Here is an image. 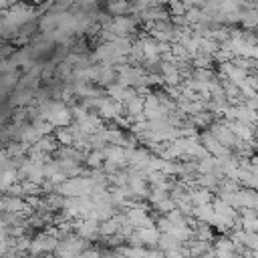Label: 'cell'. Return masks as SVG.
I'll return each instance as SVG.
<instances>
[{
	"mask_svg": "<svg viewBox=\"0 0 258 258\" xmlns=\"http://www.w3.org/2000/svg\"><path fill=\"white\" fill-rule=\"evenodd\" d=\"M200 141H202V145L210 151V155H214V157H226V155H230V149L224 147L210 131H204V133L200 135Z\"/></svg>",
	"mask_w": 258,
	"mask_h": 258,
	"instance_id": "obj_1",
	"label": "cell"
},
{
	"mask_svg": "<svg viewBox=\"0 0 258 258\" xmlns=\"http://www.w3.org/2000/svg\"><path fill=\"white\" fill-rule=\"evenodd\" d=\"M2 210L4 214H18V216H26L30 212V206L26 204V200L16 198V196H4L2 200Z\"/></svg>",
	"mask_w": 258,
	"mask_h": 258,
	"instance_id": "obj_2",
	"label": "cell"
},
{
	"mask_svg": "<svg viewBox=\"0 0 258 258\" xmlns=\"http://www.w3.org/2000/svg\"><path fill=\"white\" fill-rule=\"evenodd\" d=\"M107 30L117 34V36H129V32L135 30V20L129 16H115Z\"/></svg>",
	"mask_w": 258,
	"mask_h": 258,
	"instance_id": "obj_3",
	"label": "cell"
},
{
	"mask_svg": "<svg viewBox=\"0 0 258 258\" xmlns=\"http://www.w3.org/2000/svg\"><path fill=\"white\" fill-rule=\"evenodd\" d=\"M75 230H77V234H79L81 238H85V240H91V238H95L97 234H101V226H99V222L93 220V218L79 220V222L75 224Z\"/></svg>",
	"mask_w": 258,
	"mask_h": 258,
	"instance_id": "obj_4",
	"label": "cell"
},
{
	"mask_svg": "<svg viewBox=\"0 0 258 258\" xmlns=\"http://www.w3.org/2000/svg\"><path fill=\"white\" fill-rule=\"evenodd\" d=\"M212 135H214V137H216L224 147H228V149H230V147H234V145H236V141H238V137H236V135H234V133H232L224 123H214V125H212Z\"/></svg>",
	"mask_w": 258,
	"mask_h": 258,
	"instance_id": "obj_5",
	"label": "cell"
},
{
	"mask_svg": "<svg viewBox=\"0 0 258 258\" xmlns=\"http://www.w3.org/2000/svg\"><path fill=\"white\" fill-rule=\"evenodd\" d=\"M191 216L204 224H216V210L214 204H206V206H194Z\"/></svg>",
	"mask_w": 258,
	"mask_h": 258,
	"instance_id": "obj_6",
	"label": "cell"
},
{
	"mask_svg": "<svg viewBox=\"0 0 258 258\" xmlns=\"http://www.w3.org/2000/svg\"><path fill=\"white\" fill-rule=\"evenodd\" d=\"M141 240V244H147V246H155L159 244V238H161V232L157 226H151V228H137L135 232Z\"/></svg>",
	"mask_w": 258,
	"mask_h": 258,
	"instance_id": "obj_7",
	"label": "cell"
},
{
	"mask_svg": "<svg viewBox=\"0 0 258 258\" xmlns=\"http://www.w3.org/2000/svg\"><path fill=\"white\" fill-rule=\"evenodd\" d=\"M187 198L194 206H206V204H212V194L210 189L206 187H198V189H191L187 191Z\"/></svg>",
	"mask_w": 258,
	"mask_h": 258,
	"instance_id": "obj_8",
	"label": "cell"
},
{
	"mask_svg": "<svg viewBox=\"0 0 258 258\" xmlns=\"http://www.w3.org/2000/svg\"><path fill=\"white\" fill-rule=\"evenodd\" d=\"M240 22H242V26L248 28V30H250V28H258V10H254V8H244Z\"/></svg>",
	"mask_w": 258,
	"mask_h": 258,
	"instance_id": "obj_9",
	"label": "cell"
},
{
	"mask_svg": "<svg viewBox=\"0 0 258 258\" xmlns=\"http://www.w3.org/2000/svg\"><path fill=\"white\" fill-rule=\"evenodd\" d=\"M107 10H109V14H113V16H123L125 12H131V4H129L127 0H111V2L107 4Z\"/></svg>",
	"mask_w": 258,
	"mask_h": 258,
	"instance_id": "obj_10",
	"label": "cell"
},
{
	"mask_svg": "<svg viewBox=\"0 0 258 258\" xmlns=\"http://www.w3.org/2000/svg\"><path fill=\"white\" fill-rule=\"evenodd\" d=\"M157 246L161 248V252H169V250H177V248H181V242H179L175 236H171V234H161Z\"/></svg>",
	"mask_w": 258,
	"mask_h": 258,
	"instance_id": "obj_11",
	"label": "cell"
},
{
	"mask_svg": "<svg viewBox=\"0 0 258 258\" xmlns=\"http://www.w3.org/2000/svg\"><path fill=\"white\" fill-rule=\"evenodd\" d=\"M54 139L58 141V145H64V147H73L75 145V133L71 131V127L69 129H56V135H54Z\"/></svg>",
	"mask_w": 258,
	"mask_h": 258,
	"instance_id": "obj_12",
	"label": "cell"
},
{
	"mask_svg": "<svg viewBox=\"0 0 258 258\" xmlns=\"http://www.w3.org/2000/svg\"><path fill=\"white\" fill-rule=\"evenodd\" d=\"M105 161H107V159H105L103 149H95V151H91V153L87 155V165H89V167H93V169L103 167V163H105Z\"/></svg>",
	"mask_w": 258,
	"mask_h": 258,
	"instance_id": "obj_13",
	"label": "cell"
},
{
	"mask_svg": "<svg viewBox=\"0 0 258 258\" xmlns=\"http://www.w3.org/2000/svg\"><path fill=\"white\" fill-rule=\"evenodd\" d=\"M56 139H52L50 135H42L38 141H36V147L40 149V151H44V153H50V151H54L56 149Z\"/></svg>",
	"mask_w": 258,
	"mask_h": 258,
	"instance_id": "obj_14",
	"label": "cell"
},
{
	"mask_svg": "<svg viewBox=\"0 0 258 258\" xmlns=\"http://www.w3.org/2000/svg\"><path fill=\"white\" fill-rule=\"evenodd\" d=\"M113 79H115V71L111 64H101V75H99V83L101 85H113Z\"/></svg>",
	"mask_w": 258,
	"mask_h": 258,
	"instance_id": "obj_15",
	"label": "cell"
},
{
	"mask_svg": "<svg viewBox=\"0 0 258 258\" xmlns=\"http://www.w3.org/2000/svg\"><path fill=\"white\" fill-rule=\"evenodd\" d=\"M198 185L200 187H206V189H216L218 185V175L216 173H204L198 177Z\"/></svg>",
	"mask_w": 258,
	"mask_h": 258,
	"instance_id": "obj_16",
	"label": "cell"
},
{
	"mask_svg": "<svg viewBox=\"0 0 258 258\" xmlns=\"http://www.w3.org/2000/svg\"><path fill=\"white\" fill-rule=\"evenodd\" d=\"M216 2H218L220 12H224V14H232V12L240 10V0H216Z\"/></svg>",
	"mask_w": 258,
	"mask_h": 258,
	"instance_id": "obj_17",
	"label": "cell"
},
{
	"mask_svg": "<svg viewBox=\"0 0 258 258\" xmlns=\"http://www.w3.org/2000/svg\"><path fill=\"white\" fill-rule=\"evenodd\" d=\"M165 198H169L167 196V189H161V187H151V191H149V202L153 204V206H157L159 202H163Z\"/></svg>",
	"mask_w": 258,
	"mask_h": 258,
	"instance_id": "obj_18",
	"label": "cell"
},
{
	"mask_svg": "<svg viewBox=\"0 0 258 258\" xmlns=\"http://www.w3.org/2000/svg\"><path fill=\"white\" fill-rule=\"evenodd\" d=\"M169 12L171 16H183L187 12V6L183 0H169Z\"/></svg>",
	"mask_w": 258,
	"mask_h": 258,
	"instance_id": "obj_19",
	"label": "cell"
},
{
	"mask_svg": "<svg viewBox=\"0 0 258 258\" xmlns=\"http://www.w3.org/2000/svg\"><path fill=\"white\" fill-rule=\"evenodd\" d=\"M155 208H157V210H159L163 216H167L169 212H173V210L177 208V202H175L173 198H165V200H163V202H159Z\"/></svg>",
	"mask_w": 258,
	"mask_h": 258,
	"instance_id": "obj_20",
	"label": "cell"
},
{
	"mask_svg": "<svg viewBox=\"0 0 258 258\" xmlns=\"http://www.w3.org/2000/svg\"><path fill=\"white\" fill-rule=\"evenodd\" d=\"M18 81V75L16 73H2V91L8 93L10 87H14Z\"/></svg>",
	"mask_w": 258,
	"mask_h": 258,
	"instance_id": "obj_21",
	"label": "cell"
},
{
	"mask_svg": "<svg viewBox=\"0 0 258 258\" xmlns=\"http://www.w3.org/2000/svg\"><path fill=\"white\" fill-rule=\"evenodd\" d=\"M212 62V56H206V54H198L194 58V69H208Z\"/></svg>",
	"mask_w": 258,
	"mask_h": 258,
	"instance_id": "obj_22",
	"label": "cell"
},
{
	"mask_svg": "<svg viewBox=\"0 0 258 258\" xmlns=\"http://www.w3.org/2000/svg\"><path fill=\"white\" fill-rule=\"evenodd\" d=\"M191 79H196V81H210L212 79V71H208V69H194Z\"/></svg>",
	"mask_w": 258,
	"mask_h": 258,
	"instance_id": "obj_23",
	"label": "cell"
},
{
	"mask_svg": "<svg viewBox=\"0 0 258 258\" xmlns=\"http://www.w3.org/2000/svg\"><path fill=\"white\" fill-rule=\"evenodd\" d=\"M81 258H101V254H99V250H85L81 254Z\"/></svg>",
	"mask_w": 258,
	"mask_h": 258,
	"instance_id": "obj_24",
	"label": "cell"
},
{
	"mask_svg": "<svg viewBox=\"0 0 258 258\" xmlns=\"http://www.w3.org/2000/svg\"><path fill=\"white\" fill-rule=\"evenodd\" d=\"M95 2H97V0H77V4H79L81 8H91Z\"/></svg>",
	"mask_w": 258,
	"mask_h": 258,
	"instance_id": "obj_25",
	"label": "cell"
},
{
	"mask_svg": "<svg viewBox=\"0 0 258 258\" xmlns=\"http://www.w3.org/2000/svg\"><path fill=\"white\" fill-rule=\"evenodd\" d=\"M252 256H254V258H258V250H256V252H252Z\"/></svg>",
	"mask_w": 258,
	"mask_h": 258,
	"instance_id": "obj_26",
	"label": "cell"
},
{
	"mask_svg": "<svg viewBox=\"0 0 258 258\" xmlns=\"http://www.w3.org/2000/svg\"><path fill=\"white\" fill-rule=\"evenodd\" d=\"M32 2H36V4H38V2H42V0H32Z\"/></svg>",
	"mask_w": 258,
	"mask_h": 258,
	"instance_id": "obj_27",
	"label": "cell"
},
{
	"mask_svg": "<svg viewBox=\"0 0 258 258\" xmlns=\"http://www.w3.org/2000/svg\"><path fill=\"white\" fill-rule=\"evenodd\" d=\"M103 258H113V256H103Z\"/></svg>",
	"mask_w": 258,
	"mask_h": 258,
	"instance_id": "obj_28",
	"label": "cell"
}]
</instances>
